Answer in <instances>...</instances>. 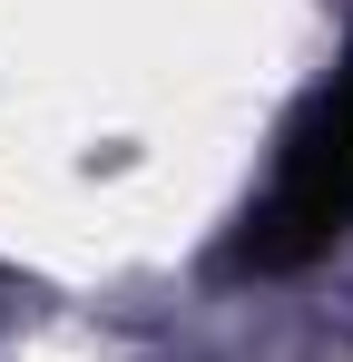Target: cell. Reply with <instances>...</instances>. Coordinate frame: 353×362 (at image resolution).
Listing matches in <instances>:
<instances>
[{
    "label": "cell",
    "mask_w": 353,
    "mask_h": 362,
    "mask_svg": "<svg viewBox=\"0 0 353 362\" xmlns=\"http://www.w3.org/2000/svg\"><path fill=\"white\" fill-rule=\"evenodd\" d=\"M353 226V59L294 108L285 147L265 167V196L235 226V264L245 274H294Z\"/></svg>",
    "instance_id": "1"
}]
</instances>
